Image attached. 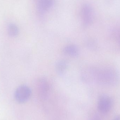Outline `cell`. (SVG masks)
I'll return each mask as SVG.
<instances>
[{
  "instance_id": "obj_6",
  "label": "cell",
  "mask_w": 120,
  "mask_h": 120,
  "mask_svg": "<svg viewBox=\"0 0 120 120\" xmlns=\"http://www.w3.org/2000/svg\"><path fill=\"white\" fill-rule=\"evenodd\" d=\"M39 90L41 97H45L49 91V86L48 82L44 79L40 80L38 83Z\"/></svg>"
},
{
  "instance_id": "obj_4",
  "label": "cell",
  "mask_w": 120,
  "mask_h": 120,
  "mask_svg": "<svg viewBox=\"0 0 120 120\" xmlns=\"http://www.w3.org/2000/svg\"><path fill=\"white\" fill-rule=\"evenodd\" d=\"M82 15L83 25L87 26L90 25L92 20V10L90 6L87 4L83 6Z\"/></svg>"
},
{
  "instance_id": "obj_10",
  "label": "cell",
  "mask_w": 120,
  "mask_h": 120,
  "mask_svg": "<svg viewBox=\"0 0 120 120\" xmlns=\"http://www.w3.org/2000/svg\"><path fill=\"white\" fill-rule=\"evenodd\" d=\"M113 120H120V116L118 115L116 116Z\"/></svg>"
},
{
  "instance_id": "obj_9",
  "label": "cell",
  "mask_w": 120,
  "mask_h": 120,
  "mask_svg": "<svg viewBox=\"0 0 120 120\" xmlns=\"http://www.w3.org/2000/svg\"><path fill=\"white\" fill-rule=\"evenodd\" d=\"M8 31L9 36L12 37L16 36L19 33L18 27L14 24H10L9 25Z\"/></svg>"
},
{
  "instance_id": "obj_5",
  "label": "cell",
  "mask_w": 120,
  "mask_h": 120,
  "mask_svg": "<svg viewBox=\"0 0 120 120\" xmlns=\"http://www.w3.org/2000/svg\"><path fill=\"white\" fill-rule=\"evenodd\" d=\"M63 52L66 55L71 57H76L79 54V50L76 46L69 45L64 47Z\"/></svg>"
},
{
  "instance_id": "obj_1",
  "label": "cell",
  "mask_w": 120,
  "mask_h": 120,
  "mask_svg": "<svg viewBox=\"0 0 120 120\" xmlns=\"http://www.w3.org/2000/svg\"><path fill=\"white\" fill-rule=\"evenodd\" d=\"M119 80V76L116 71L110 68L96 70L95 81L106 85L116 84Z\"/></svg>"
},
{
  "instance_id": "obj_8",
  "label": "cell",
  "mask_w": 120,
  "mask_h": 120,
  "mask_svg": "<svg viewBox=\"0 0 120 120\" xmlns=\"http://www.w3.org/2000/svg\"><path fill=\"white\" fill-rule=\"evenodd\" d=\"M68 67V63L64 60H60L56 65V70L58 74L63 75L66 71Z\"/></svg>"
},
{
  "instance_id": "obj_3",
  "label": "cell",
  "mask_w": 120,
  "mask_h": 120,
  "mask_svg": "<svg viewBox=\"0 0 120 120\" xmlns=\"http://www.w3.org/2000/svg\"><path fill=\"white\" fill-rule=\"evenodd\" d=\"M112 99L106 94L101 95L98 99V108L102 113H106L110 111L112 106Z\"/></svg>"
},
{
  "instance_id": "obj_2",
  "label": "cell",
  "mask_w": 120,
  "mask_h": 120,
  "mask_svg": "<svg viewBox=\"0 0 120 120\" xmlns=\"http://www.w3.org/2000/svg\"><path fill=\"white\" fill-rule=\"evenodd\" d=\"M31 89L26 85H22L17 88L15 92V100L19 103H24L26 102L31 95Z\"/></svg>"
},
{
  "instance_id": "obj_7",
  "label": "cell",
  "mask_w": 120,
  "mask_h": 120,
  "mask_svg": "<svg viewBox=\"0 0 120 120\" xmlns=\"http://www.w3.org/2000/svg\"><path fill=\"white\" fill-rule=\"evenodd\" d=\"M39 9L41 12H45L50 8L53 4V0H37Z\"/></svg>"
}]
</instances>
